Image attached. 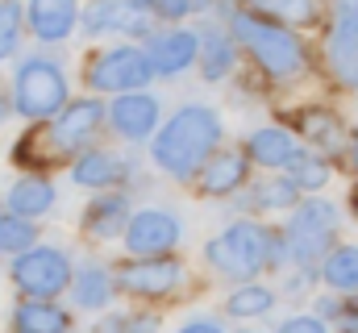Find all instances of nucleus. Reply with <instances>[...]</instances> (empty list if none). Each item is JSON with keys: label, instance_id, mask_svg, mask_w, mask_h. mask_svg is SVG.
Masks as SVG:
<instances>
[{"label": "nucleus", "instance_id": "37", "mask_svg": "<svg viewBox=\"0 0 358 333\" xmlns=\"http://www.w3.org/2000/svg\"><path fill=\"white\" fill-rule=\"evenodd\" d=\"M350 208H355V213H358V187H355V192H350Z\"/></svg>", "mask_w": 358, "mask_h": 333}, {"label": "nucleus", "instance_id": "4", "mask_svg": "<svg viewBox=\"0 0 358 333\" xmlns=\"http://www.w3.org/2000/svg\"><path fill=\"white\" fill-rule=\"evenodd\" d=\"M13 108L29 121H46L67 108V76L63 63L50 55H29L21 59L13 76Z\"/></svg>", "mask_w": 358, "mask_h": 333}, {"label": "nucleus", "instance_id": "20", "mask_svg": "<svg viewBox=\"0 0 358 333\" xmlns=\"http://www.w3.org/2000/svg\"><path fill=\"white\" fill-rule=\"evenodd\" d=\"M55 208V183L46 175H21L13 187H8V213L17 217H42Z\"/></svg>", "mask_w": 358, "mask_h": 333}, {"label": "nucleus", "instance_id": "31", "mask_svg": "<svg viewBox=\"0 0 358 333\" xmlns=\"http://www.w3.org/2000/svg\"><path fill=\"white\" fill-rule=\"evenodd\" d=\"M21 21H25V8L17 0H0V59L17 55V46H21Z\"/></svg>", "mask_w": 358, "mask_h": 333}, {"label": "nucleus", "instance_id": "5", "mask_svg": "<svg viewBox=\"0 0 358 333\" xmlns=\"http://www.w3.org/2000/svg\"><path fill=\"white\" fill-rule=\"evenodd\" d=\"M338 204L334 200H304L292 208V221L283 229V242H287V262L313 271V262H321L329 246H334V234H338Z\"/></svg>", "mask_w": 358, "mask_h": 333}, {"label": "nucleus", "instance_id": "10", "mask_svg": "<svg viewBox=\"0 0 358 333\" xmlns=\"http://www.w3.org/2000/svg\"><path fill=\"white\" fill-rule=\"evenodd\" d=\"M179 283H183V267L176 258H138V262H125L117 271V288L138 296V300H159V296H171Z\"/></svg>", "mask_w": 358, "mask_h": 333}, {"label": "nucleus", "instance_id": "21", "mask_svg": "<svg viewBox=\"0 0 358 333\" xmlns=\"http://www.w3.org/2000/svg\"><path fill=\"white\" fill-rule=\"evenodd\" d=\"M125 225H129V196H121V192L92 200L84 213L88 238H117V234H125Z\"/></svg>", "mask_w": 358, "mask_h": 333}, {"label": "nucleus", "instance_id": "16", "mask_svg": "<svg viewBox=\"0 0 358 333\" xmlns=\"http://www.w3.org/2000/svg\"><path fill=\"white\" fill-rule=\"evenodd\" d=\"M250 175V155L246 150H217L208 163L196 171V187L204 196H234Z\"/></svg>", "mask_w": 358, "mask_h": 333}, {"label": "nucleus", "instance_id": "40", "mask_svg": "<svg viewBox=\"0 0 358 333\" xmlns=\"http://www.w3.org/2000/svg\"><path fill=\"white\" fill-rule=\"evenodd\" d=\"M355 13H358V8H355Z\"/></svg>", "mask_w": 358, "mask_h": 333}, {"label": "nucleus", "instance_id": "26", "mask_svg": "<svg viewBox=\"0 0 358 333\" xmlns=\"http://www.w3.org/2000/svg\"><path fill=\"white\" fill-rule=\"evenodd\" d=\"M300 200V187L287 179V175H271V179H259L246 196L250 208H267V213H279V208H296Z\"/></svg>", "mask_w": 358, "mask_h": 333}, {"label": "nucleus", "instance_id": "33", "mask_svg": "<svg viewBox=\"0 0 358 333\" xmlns=\"http://www.w3.org/2000/svg\"><path fill=\"white\" fill-rule=\"evenodd\" d=\"M142 13H155V17H163V21H179V17H187L192 8H204L208 0H134Z\"/></svg>", "mask_w": 358, "mask_h": 333}, {"label": "nucleus", "instance_id": "38", "mask_svg": "<svg viewBox=\"0 0 358 333\" xmlns=\"http://www.w3.org/2000/svg\"><path fill=\"white\" fill-rule=\"evenodd\" d=\"M4 117H8V108H4V100H0V121H4Z\"/></svg>", "mask_w": 358, "mask_h": 333}, {"label": "nucleus", "instance_id": "22", "mask_svg": "<svg viewBox=\"0 0 358 333\" xmlns=\"http://www.w3.org/2000/svg\"><path fill=\"white\" fill-rule=\"evenodd\" d=\"M71 317L55 300H21L13 313V333H67Z\"/></svg>", "mask_w": 358, "mask_h": 333}, {"label": "nucleus", "instance_id": "14", "mask_svg": "<svg viewBox=\"0 0 358 333\" xmlns=\"http://www.w3.org/2000/svg\"><path fill=\"white\" fill-rule=\"evenodd\" d=\"M80 0H29L25 4V25L38 42H67L71 29L80 25Z\"/></svg>", "mask_w": 358, "mask_h": 333}, {"label": "nucleus", "instance_id": "29", "mask_svg": "<svg viewBox=\"0 0 358 333\" xmlns=\"http://www.w3.org/2000/svg\"><path fill=\"white\" fill-rule=\"evenodd\" d=\"M255 13L275 17L279 25H313L317 21V0H250Z\"/></svg>", "mask_w": 358, "mask_h": 333}, {"label": "nucleus", "instance_id": "1", "mask_svg": "<svg viewBox=\"0 0 358 333\" xmlns=\"http://www.w3.org/2000/svg\"><path fill=\"white\" fill-rule=\"evenodd\" d=\"M221 134H225V125H221L217 108H208V104H183V108H176L163 121V129L155 134L150 159L171 179H192L200 166L217 155Z\"/></svg>", "mask_w": 358, "mask_h": 333}, {"label": "nucleus", "instance_id": "15", "mask_svg": "<svg viewBox=\"0 0 358 333\" xmlns=\"http://www.w3.org/2000/svg\"><path fill=\"white\" fill-rule=\"evenodd\" d=\"M142 8L134 0H92L88 8L80 13L84 34L104 38V34H146V21L138 17Z\"/></svg>", "mask_w": 358, "mask_h": 333}, {"label": "nucleus", "instance_id": "9", "mask_svg": "<svg viewBox=\"0 0 358 333\" xmlns=\"http://www.w3.org/2000/svg\"><path fill=\"white\" fill-rule=\"evenodd\" d=\"M121 238H125V250L138 258H167L183 238V225L171 208H142L129 217Z\"/></svg>", "mask_w": 358, "mask_h": 333}, {"label": "nucleus", "instance_id": "19", "mask_svg": "<svg viewBox=\"0 0 358 333\" xmlns=\"http://www.w3.org/2000/svg\"><path fill=\"white\" fill-rule=\"evenodd\" d=\"M113 292H117V279H113V271L104 262H88V267H80L71 275V300L80 309H88V313L108 309L113 304Z\"/></svg>", "mask_w": 358, "mask_h": 333}, {"label": "nucleus", "instance_id": "35", "mask_svg": "<svg viewBox=\"0 0 358 333\" xmlns=\"http://www.w3.org/2000/svg\"><path fill=\"white\" fill-rule=\"evenodd\" d=\"M176 333H225V330H221V321H213V317H192V321H183Z\"/></svg>", "mask_w": 358, "mask_h": 333}, {"label": "nucleus", "instance_id": "36", "mask_svg": "<svg viewBox=\"0 0 358 333\" xmlns=\"http://www.w3.org/2000/svg\"><path fill=\"white\" fill-rule=\"evenodd\" d=\"M350 159H355V171H358V134L350 138Z\"/></svg>", "mask_w": 358, "mask_h": 333}, {"label": "nucleus", "instance_id": "39", "mask_svg": "<svg viewBox=\"0 0 358 333\" xmlns=\"http://www.w3.org/2000/svg\"><path fill=\"white\" fill-rule=\"evenodd\" d=\"M242 333H255V330H242Z\"/></svg>", "mask_w": 358, "mask_h": 333}, {"label": "nucleus", "instance_id": "2", "mask_svg": "<svg viewBox=\"0 0 358 333\" xmlns=\"http://www.w3.org/2000/svg\"><path fill=\"white\" fill-rule=\"evenodd\" d=\"M204 258L217 275L250 283L263 267H283L287 262V242H283V234H275L259 221H234L217 238H208Z\"/></svg>", "mask_w": 358, "mask_h": 333}, {"label": "nucleus", "instance_id": "24", "mask_svg": "<svg viewBox=\"0 0 358 333\" xmlns=\"http://www.w3.org/2000/svg\"><path fill=\"white\" fill-rule=\"evenodd\" d=\"M296 150H300L296 138H292L287 129H279V125H263V129H255L250 142H246L250 163H259V166H287Z\"/></svg>", "mask_w": 358, "mask_h": 333}, {"label": "nucleus", "instance_id": "6", "mask_svg": "<svg viewBox=\"0 0 358 333\" xmlns=\"http://www.w3.org/2000/svg\"><path fill=\"white\" fill-rule=\"evenodd\" d=\"M84 80H88L92 92H117L121 96V92H142L155 80V67H150V55L138 46H108V50L88 59Z\"/></svg>", "mask_w": 358, "mask_h": 333}, {"label": "nucleus", "instance_id": "34", "mask_svg": "<svg viewBox=\"0 0 358 333\" xmlns=\"http://www.w3.org/2000/svg\"><path fill=\"white\" fill-rule=\"evenodd\" d=\"M275 333H329V321L300 313V317H287V321H283V325H279Z\"/></svg>", "mask_w": 358, "mask_h": 333}, {"label": "nucleus", "instance_id": "18", "mask_svg": "<svg viewBox=\"0 0 358 333\" xmlns=\"http://www.w3.org/2000/svg\"><path fill=\"white\" fill-rule=\"evenodd\" d=\"M296 129L308 138V146H317V150H325V155H342V150H346V125H342V117L329 113V108H321V104L304 108V113L296 117Z\"/></svg>", "mask_w": 358, "mask_h": 333}, {"label": "nucleus", "instance_id": "32", "mask_svg": "<svg viewBox=\"0 0 358 333\" xmlns=\"http://www.w3.org/2000/svg\"><path fill=\"white\" fill-rule=\"evenodd\" d=\"M317 313H321V321H329L338 333H358V300H321L317 304Z\"/></svg>", "mask_w": 358, "mask_h": 333}, {"label": "nucleus", "instance_id": "28", "mask_svg": "<svg viewBox=\"0 0 358 333\" xmlns=\"http://www.w3.org/2000/svg\"><path fill=\"white\" fill-rule=\"evenodd\" d=\"M275 309V292L263 283H242L229 300H225V313L229 317H242V321H255V317H267Z\"/></svg>", "mask_w": 358, "mask_h": 333}, {"label": "nucleus", "instance_id": "8", "mask_svg": "<svg viewBox=\"0 0 358 333\" xmlns=\"http://www.w3.org/2000/svg\"><path fill=\"white\" fill-rule=\"evenodd\" d=\"M100 121H104L100 100H67V108L55 113L50 125L42 129L46 159H59V155H76V150H84L92 138H96Z\"/></svg>", "mask_w": 358, "mask_h": 333}, {"label": "nucleus", "instance_id": "23", "mask_svg": "<svg viewBox=\"0 0 358 333\" xmlns=\"http://www.w3.org/2000/svg\"><path fill=\"white\" fill-rule=\"evenodd\" d=\"M234 63H238V46H234V34H225V29H204L200 34V71H204V80L217 83L225 80L229 71H234Z\"/></svg>", "mask_w": 358, "mask_h": 333}, {"label": "nucleus", "instance_id": "11", "mask_svg": "<svg viewBox=\"0 0 358 333\" xmlns=\"http://www.w3.org/2000/svg\"><path fill=\"white\" fill-rule=\"evenodd\" d=\"M159 96H150L146 87L142 92H121L113 104H108V121L113 129L125 138V142H146L159 134Z\"/></svg>", "mask_w": 358, "mask_h": 333}, {"label": "nucleus", "instance_id": "13", "mask_svg": "<svg viewBox=\"0 0 358 333\" xmlns=\"http://www.w3.org/2000/svg\"><path fill=\"white\" fill-rule=\"evenodd\" d=\"M325 55H329L334 76L346 87H358V13L355 8H338V17L329 25V38H325Z\"/></svg>", "mask_w": 358, "mask_h": 333}, {"label": "nucleus", "instance_id": "12", "mask_svg": "<svg viewBox=\"0 0 358 333\" xmlns=\"http://www.w3.org/2000/svg\"><path fill=\"white\" fill-rule=\"evenodd\" d=\"M146 55H150L155 76L176 80V76H183V71L200 59V34H192V29H167V34H155L150 46H146Z\"/></svg>", "mask_w": 358, "mask_h": 333}, {"label": "nucleus", "instance_id": "7", "mask_svg": "<svg viewBox=\"0 0 358 333\" xmlns=\"http://www.w3.org/2000/svg\"><path fill=\"white\" fill-rule=\"evenodd\" d=\"M13 283L29 300H55L63 296V288H71V258L55 246L25 250L13 262Z\"/></svg>", "mask_w": 358, "mask_h": 333}, {"label": "nucleus", "instance_id": "30", "mask_svg": "<svg viewBox=\"0 0 358 333\" xmlns=\"http://www.w3.org/2000/svg\"><path fill=\"white\" fill-rule=\"evenodd\" d=\"M38 242V229L29 217H17V213H4L0 217V254H25Z\"/></svg>", "mask_w": 358, "mask_h": 333}, {"label": "nucleus", "instance_id": "3", "mask_svg": "<svg viewBox=\"0 0 358 333\" xmlns=\"http://www.w3.org/2000/svg\"><path fill=\"white\" fill-rule=\"evenodd\" d=\"M229 29H234V38L250 50V59L267 71L271 80H296L304 71V46H300V38L287 25L267 21L255 8H238L229 17Z\"/></svg>", "mask_w": 358, "mask_h": 333}, {"label": "nucleus", "instance_id": "27", "mask_svg": "<svg viewBox=\"0 0 358 333\" xmlns=\"http://www.w3.org/2000/svg\"><path fill=\"white\" fill-rule=\"evenodd\" d=\"M283 175H287L300 192H321V187L329 183V163H325L321 155H313V150H296L292 163L283 166Z\"/></svg>", "mask_w": 358, "mask_h": 333}, {"label": "nucleus", "instance_id": "17", "mask_svg": "<svg viewBox=\"0 0 358 333\" xmlns=\"http://www.w3.org/2000/svg\"><path fill=\"white\" fill-rule=\"evenodd\" d=\"M129 171H134V166L125 163L121 155H113V150H88V155H80V159H76L71 179H76L80 187H96V192H104V187L125 183V179H129Z\"/></svg>", "mask_w": 358, "mask_h": 333}, {"label": "nucleus", "instance_id": "25", "mask_svg": "<svg viewBox=\"0 0 358 333\" xmlns=\"http://www.w3.org/2000/svg\"><path fill=\"white\" fill-rule=\"evenodd\" d=\"M321 279L334 292H358V246H334L321 258Z\"/></svg>", "mask_w": 358, "mask_h": 333}]
</instances>
